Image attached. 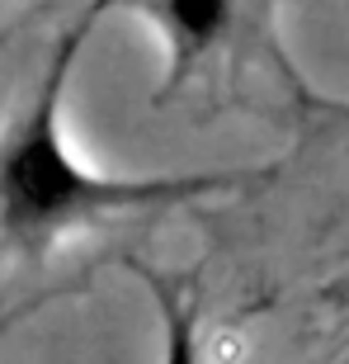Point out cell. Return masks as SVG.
I'll return each instance as SVG.
<instances>
[{
    "mask_svg": "<svg viewBox=\"0 0 349 364\" xmlns=\"http://www.w3.org/2000/svg\"><path fill=\"white\" fill-rule=\"evenodd\" d=\"M113 0H90L76 24L57 38L48 67L28 100L0 128V251L38 256L76 232H90L109 218L151 213L170 203L208 199L222 189H241L250 171H189V176H104L76 156L62 123L71 71L81 62L99 14Z\"/></svg>",
    "mask_w": 349,
    "mask_h": 364,
    "instance_id": "1",
    "label": "cell"
},
{
    "mask_svg": "<svg viewBox=\"0 0 349 364\" xmlns=\"http://www.w3.org/2000/svg\"><path fill=\"white\" fill-rule=\"evenodd\" d=\"M137 279L151 289L156 298V312H161V364H199V303L184 284L165 279V274L147 270V265H133Z\"/></svg>",
    "mask_w": 349,
    "mask_h": 364,
    "instance_id": "3",
    "label": "cell"
},
{
    "mask_svg": "<svg viewBox=\"0 0 349 364\" xmlns=\"http://www.w3.org/2000/svg\"><path fill=\"white\" fill-rule=\"evenodd\" d=\"M113 5L151 24L161 43L165 71L156 90L161 105L208 81L222 62H231V53L250 48L260 53L269 33L265 0H113Z\"/></svg>",
    "mask_w": 349,
    "mask_h": 364,
    "instance_id": "2",
    "label": "cell"
}]
</instances>
